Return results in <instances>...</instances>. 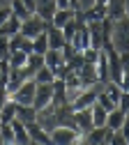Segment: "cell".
Wrapping results in <instances>:
<instances>
[{
	"instance_id": "cell-17",
	"label": "cell",
	"mask_w": 129,
	"mask_h": 145,
	"mask_svg": "<svg viewBox=\"0 0 129 145\" xmlns=\"http://www.w3.org/2000/svg\"><path fill=\"white\" fill-rule=\"evenodd\" d=\"M74 9H55V14H53V19H51V25L53 28H62L69 19H74Z\"/></svg>"
},
{
	"instance_id": "cell-28",
	"label": "cell",
	"mask_w": 129,
	"mask_h": 145,
	"mask_svg": "<svg viewBox=\"0 0 129 145\" xmlns=\"http://www.w3.org/2000/svg\"><path fill=\"white\" fill-rule=\"evenodd\" d=\"M26 60H28V56H26L23 51H14V53H9V67H23Z\"/></svg>"
},
{
	"instance_id": "cell-8",
	"label": "cell",
	"mask_w": 129,
	"mask_h": 145,
	"mask_svg": "<svg viewBox=\"0 0 129 145\" xmlns=\"http://www.w3.org/2000/svg\"><path fill=\"white\" fill-rule=\"evenodd\" d=\"M74 74H76L88 88H90V85H95V83H99V78H97V69H95V62H83L76 71H74Z\"/></svg>"
},
{
	"instance_id": "cell-31",
	"label": "cell",
	"mask_w": 129,
	"mask_h": 145,
	"mask_svg": "<svg viewBox=\"0 0 129 145\" xmlns=\"http://www.w3.org/2000/svg\"><path fill=\"white\" fill-rule=\"evenodd\" d=\"M0 60L9 62V37H0Z\"/></svg>"
},
{
	"instance_id": "cell-29",
	"label": "cell",
	"mask_w": 129,
	"mask_h": 145,
	"mask_svg": "<svg viewBox=\"0 0 129 145\" xmlns=\"http://www.w3.org/2000/svg\"><path fill=\"white\" fill-rule=\"evenodd\" d=\"M76 53H79V51L71 46V42H65V44H62V48H60V56H62V60H65V62H67V60H71L74 56H76Z\"/></svg>"
},
{
	"instance_id": "cell-24",
	"label": "cell",
	"mask_w": 129,
	"mask_h": 145,
	"mask_svg": "<svg viewBox=\"0 0 129 145\" xmlns=\"http://www.w3.org/2000/svg\"><path fill=\"white\" fill-rule=\"evenodd\" d=\"M60 62H65L62 60V56H60V51H55V48H48L46 53H44V65L46 67H51V69H55Z\"/></svg>"
},
{
	"instance_id": "cell-20",
	"label": "cell",
	"mask_w": 129,
	"mask_h": 145,
	"mask_svg": "<svg viewBox=\"0 0 129 145\" xmlns=\"http://www.w3.org/2000/svg\"><path fill=\"white\" fill-rule=\"evenodd\" d=\"M9 7H12V14L16 16V19H21V21H26V19H30V12H28V7L23 5V0H9Z\"/></svg>"
},
{
	"instance_id": "cell-22",
	"label": "cell",
	"mask_w": 129,
	"mask_h": 145,
	"mask_svg": "<svg viewBox=\"0 0 129 145\" xmlns=\"http://www.w3.org/2000/svg\"><path fill=\"white\" fill-rule=\"evenodd\" d=\"M48 51V39H46V32H39L37 37L32 39V53H37V56H44V53Z\"/></svg>"
},
{
	"instance_id": "cell-6",
	"label": "cell",
	"mask_w": 129,
	"mask_h": 145,
	"mask_svg": "<svg viewBox=\"0 0 129 145\" xmlns=\"http://www.w3.org/2000/svg\"><path fill=\"white\" fill-rule=\"evenodd\" d=\"M26 129H28V136H30L32 145H35V143H37V145H46V143H51V134L44 131L35 120H32V122H26Z\"/></svg>"
},
{
	"instance_id": "cell-12",
	"label": "cell",
	"mask_w": 129,
	"mask_h": 145,
	"mask_svg": "<svg viewBox=\"0 0 129 145\" xmlns=\"http://www.w3.org/2000/svg\"><path fill=\"white\" fill-rule=\"evenodd\" d=\"M95 69H97L99 83H106V81H108V58H106V51H104V48H99V53H97Z\"/></svg>"
},
{
	"instance_id": "cell-37",
	"label": "cell",
	"mask_w": 129,
	"mask_h": 145,
	"mask_svg": "<svg viewBox=\"0 0 129 145\" xmlns=\"http://www.w3.org/2000/svg\"><path fill=\"white\" fill-rule=\"evenodd\" d=\"M55 7L58 9H69V0H55Z\"/></svg>"
},
{
	"instance_id": "cell-1",
	"label": "cell",
	"mask_w": 129,
	"mask_h": 145,
	"mask_svg": "<svg viewBox=\"0 0 129 145\" xmlns=\"http://www.w3.org/2000/svg\"><path fill=\"white\" fill-rule=\"evenodd\" d=\"M127 28H129V21L127 16L113 21V30H111V44L118 53H127L129 51V39H127Z\"/></svg>"
},
{
	"instance_id": "cell-26",
	"label": "cell",
	"mask_w": 129,
	"mask_h": 145,
	"mask_svg": "<svg viewBox=\"0 0 129 145\" xmlns=\"http://www.w3.org/2000/svg\"><path fill=\"white\" fill-rule=\"evenodd\" d=\"M0 138H3V145L14 143V129H12L9 122H0Z\"/></svg>"
},
{
	"instance_id": "cell-36",
	"label": "cell",
	"mask_w": 129,
	"mask_h": 145,
	"mask_svg": "<svg viewBox=\"0 0 129 145\" xmlns=\"http://www.w3.org/2000/svg\"><path fill=\"white\" fill-rule=\"evenodd\" d=\"M23 5L28 7V12H30V14H35V9H37V5H35V0H23Z\"/></svg>"
},
{
	"instance_id": "cell-16",
	"label": "cell",
	"mask_w": 129,
	"mask_h": 145,
	"mask_svg": "<svg viewBox=\"0 0 129 145\" xmlns=\"http://www.w3.org/2000/svg\"><path fill=\"white\" fill-rule=\"evenodd\" d=\"M18 30H21V19H16V16L12 14L9 19L0 25V37H12V35H16Z\"/></svg>"
},
{
	"instance_id": "cell-19",
	"label": "cell",
	"mask_w": 129,
	"mask_h": 145,
	"mask_svg": "<svg viewBox=\"0 0 129 145\" xmlns=\"http://www.w3.org/2000/svg\"><path fill=\"white\" fill-rule=\"evenodd\" d=\"M90 111H92V124H95V127H104L106 124L108 111H104V108L97 104V99H95V104H90Z\"/></svg>"
},
{
	"instance_id": "cell-23",
	"label": "cell",
	"mask_w": 129,
	"mask_h": 145,
	"mask_svg": "<svg viewBox=\"0 0 129 145\" xmlns=\"http://www.w3.org/2000/svg\"><path fill=\"white\" fill-rule=\"evenodd\" d=\"M14 115H16V104L12 99H7L3 104V108H0V122H12Z\"/></svg>"
},
{
	"instance_id": "cell-39",
	"label": "cell",
	"mask_w": 129,
	"mask_h": 145,
	"mask_svg": "<svg viewBox=\"0 0 129 145\" xmlns=\"http://www.w3.org/2000/svg\"><path fill=\"white\" fill-rule=\"evenodd\" d=\"M95 5H106V0H95Z\"/></svg>"
},
{
	"instance_id": "cell-11",
	"label": "cell",
	"mask_w": 129,
	"mask_h": 145,
	"mask_svg": "<svg viewBox=\"0 0 129 145\" xmlns=\"http://www.w3.org/2000/svg\"><path fill=\"white\" fill-rule=\"evenodd\" d=\"M46 39H48V48H55V51H60L62 44H65V37H62V30L60 28H53L51 23L46 25Z\"/></svg>"
},
{
	"instance_id": "cell-33",
	"label": "cell",
	"mask_w": 129,
	"mask_h": 145,
	"mask_svg": "<svg viewBox=\"0 0 129 145\" xmlns=\"http://www.w3.org/2000/svg\"><path fill=\"white\" fill-rule=\"evenodd\" d=\"M118 108H120V111H124V113L129 111V95H127V92L120 95V99H118Z\"/></svg>"
},
{
	"instance_id": "cell-15",
	"label": "cell",
	"mask_w": 129,
	"mask_h": 145,
	"mask_svg": "<svg viewBox=\"0 0 129 145\" xmlns=\"http://www.w3.org/2000/svg\"><path fill=\"white\" fill-rule=\"evenodd\" d=\"M106 136V127H92L88 134H83V143L88 145H101Z\"/></svg>"
},
{
	"instance_id": "cell-14",
	"label": "cell",
	"mask_w": 129,
	"mask_h": 145,
	"mask_svg": "<svg viewBox=\"0 0 129 145\" xmlns=\"http://www.w3.org/2000/svg\"><path fill=\"white\" fill-rule=\"evenodd\" d=\"M124 120H127V113L120 111V108H113V111H108V115H106V127L108 129H120L124 124Z\"/></svg>"
},
{
	"instance_id": "cell-13",
	"label": "cell",
	"mask_w": 129,
	"mask_h": 145,
	"mask_svg": "<svg viewBox=\"0 0 129 145\" xmlns=\"http://www.w3.org/2000/svg\"><path fill=\"white\" fill-rule=\"evenodd\" d=\"M81 16H83L85 23H90V21H104L106 19V5H95L90 9H81Z\"/></svg>"
},
{
	"instance_id": "cell-35",
	"label": "cell",
	"mask_w": 129,
	"mask_h": 145,
	"mask_svg": "<svg viewBox=\"0 0 129 145\" xmlns=\"http://www.w3.org/2000/svg\"><path fill=\"white\" fill-rule=\"evenodd\" d=\"M9 16H12V7H0V25H3Z\"/></svg>"
},
{
	"instance_id": "cell-3",
	"label": "cell",
	"mask_w": 129,
	"mask_h": 145,
	"mask_svg": "<svg viewBox=\"0 0 129 145\" xmlns=\"http://www.w3.org/2000/svg\"><path fill=\"white\" fill-rule=\"evenodd\" d=\"M48 23H51V21H44L42 16L32 14L30 19L21 21V30H18V32H21L23 37H30V39H35L39 32H44V30H46V25H48Z\"/></svg>"
},
{
	"instance_id": "cell-27",
	"label": "cell",
	"mask_w": 129,
	"mask_h": 145,
	"mask_svg": "<svg viewBox=\"0 0 129 145\" xmlns=\"http://www.w3.org/2000/svg\"><path fill=\"white\" fill-rule=\"evenodd\" d=\"M71 74H74V69H71V67H69L67 62H60L58 67L53 69V76H55V78H60V81H67V78H69Z\"/></svg>"
},
{
	"instance_id": "cell-2",
	"label": "cell",
	"mask_w": 129,
	"mask_h": 145,
	"mask_svg": "<svg viewBox=\"0 0 129 145\" xmlns=\"http://www.w3.org/2000/svg\"><path fill=\"white\" fill-rule=\"evenodd\" d=\"M35 88H37V81L35 78H28L18 85L16 92L9 95V99L14 104H21V106H32V99H35Z\"/></svg>"
},
{
	"instance_id": "cell-34",
	"label": "cell",
	"mask_w": 129,
	"mask_h": 145,
	"mask_svg": "<svg viewBox=\"0 0 129 145\" xmlns=\"http://www.w3.org/2000/svg\"><path fill=\"white\" fill-rule=\"evenodd\" d=\"M21 51L26 53V56H30V53H32V39H30V37H23V44H21Z\"/></svg>"
},
{
	"instance_id": "cell-18",
	"label": "cell",
	"mask_w": 129,
	"mask_h": 145,
	"mask_svg": "<svg viewBox=\"0 0 129 145\" xmlns=\"http://www.w3.org/2000/svg\"><path fill=\"white\" fill-rule=\"evenodd\" d=\"M35 115H37V108L35 106H21V104H16V120H21L23 124L26 122H32L35 120Z\"/></svg>"
},
{
	"instance_id": "cell-25",
	"label": "cell",
	"mask_w": 129,
	"mask_h": 145,
	"mask_svg": "<svg viewBox=\"0 0 129 145\" xmlns=\"http://www.w3.org/2000/svg\"><path fill=\"white\" fill-rule=\"evenodd\" d=\"M32 78H35L37 83H53V81H55V76H53V69H51V67H46V65L37 69V74H35Z\"/></svg>"
},
{
	"instance_id": "cell-30",
	"label": "cell",
	"mask_w": 129,
	"mask_h": 145,
	"mask_svg": "<svg viewBox=\"0 0 129 145\" xmlns=\"http://www.w3.org/2000/svg\"><path fill=\"white\" fill-rule=\"evenodd\" d=\"M21 44H23V35H21V32L12 35V37H9V53H14V51H21Z\"/></svg>"
},
{
	"instance_id": "cell-10",
	"label": "cell",
	"mask_w": 129,
	"mask_h": 145,
	"mask_svg": "<svg viewBox=\"0 0 129 145\" xmlns=\"http://www.w3.org/2000/svg\"><path fill=\"white\" fill-rule=\"evenodd\" d=\"M9 124H12V129H14V143H16V145H32V140H30V136H28V129H26V124H23L21 120L14 118Z\"/></svg>"
},
{
	"instance_id": "cell-4",
	"label": "cell",
	"mask_w": 129,
	"mask_h": 145,
	"mask_svg": "<svg viewBox=\"0 0 129 145\" xmlns=\"http://www.w3.org/2000/svg\"><path fill=\"white\" fill-rule=\"evenodd\" d=\"M51 143H58V145H69V143H83V134L67 129V127H58V129L51 131Z\"/></svg>"
},
{
	"instance_id": "cell-5",
	"label": "cell",
	"mask_w": 129,
	"mask_h": 145,
	"mask_svg": "<svg viewBox=\"0 0 129 145\" xmlns=\"http://www.w3.org/2000/svg\"><path fill=\"white\" fill-rule=\"evenodd\" d=\"M51 99H53V85H51V83H37L32 106H35V108H42V106L51 104Z\"/></svg>"
},
{
	"instance_id": "cell-21",
	"label": "cell",
	"mask_w": 129,
	"mask_h": 145,
	"mask_svg": "<svg viewBox=\"0 0 129 145\" xmlns=\"http://www.w3.org/2000/svg\"><path fill=\"white\" fill-rule=\"evenodd\" d=\"M39 67H44V56L30 53V56H28V60H26V69H28V74H30V76H35Z\"/></svg>"
},
{
	"instance_id": "cell-32",
	"label": "cell",
	"mask_w": 129,
	"mask_h": 145,
	"mask_svg": "<svg viewBox=\"0 0 129 145\" xmlns=\"http://www.w3.org/2000/svg\"><path fill=\"white\" fill-rule=\"evenodd\" d=\"M111 145H127V134L122 129H113V138H111Z\"/></svg>"
},
{
	"instance_id": "cell-7",
	"label": "cell",
	"mask_w": 129,
	"mask_h": 145,
	"mask_svg": "<svg viewBox=\"0 0 129 145\" xmlns=\"http://www.w3.org/2000/svg\"><path fill=\"white\" fill-rule=\"evenodd\" d=\"M74 120H76V129L79 134H88L92 127V111H90V106L88 108H81V111H74Z\"/></svg>"
},
{
	"instance_id": "cell-38",
	"label": "cell",
	"mask_w": 129,
	"mask_h": 145,
	"mask_svg": "<svg viewBox=\"0 0 129 145\" xmlns=\"http://www.w3.org/2000/svg\"><path fill=\"white\" fill-rule=\"evenodd\" d=\"M69 9L79 12V9H81V0H69Z\"/></svg>"
},
{
	"instance_id": "cell-9",
	"label": "cell",
	"mask_w": 129,
	"mask_h": 145,
	"mask_svg": "<svg viewBox=\"0 0 129 145\" xmlns=\"http://www.w3.org/2000/svg\"><path fill=\"white\" fill-rule=\"evenodd\" d=\"M127 16V0H106V19L118 21Z\"/></svg>"
}]
</instances>
